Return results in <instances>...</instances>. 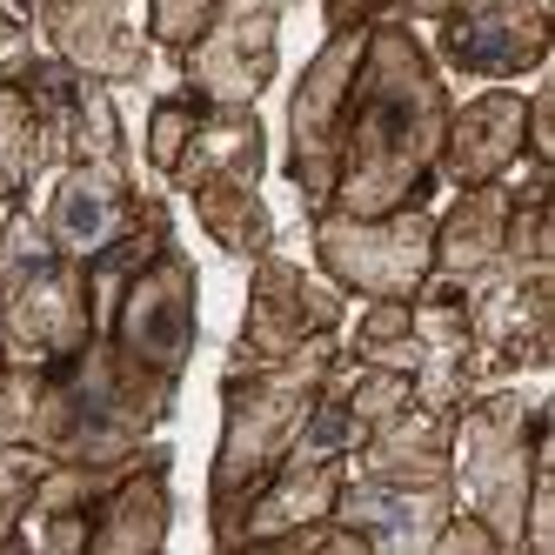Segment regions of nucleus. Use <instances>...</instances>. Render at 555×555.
<instances>
[{
    "label": "nucleus",
    "instance_id": "obj_1",
    "mask_svg": "<svg viewBox=\"0 0 555 555\" xmlns=\"http://www.w3.org/2000/svg\"><path fill=\"white\" fill-rule=\"evenodd\" d=\"M449 74L428 54L415 21H375L362 67L348 88L341 114V147H335V215H395V208H428L442 175V128H449Z\"/></svg>",
    "mask_w": 555,
    "mask_h": 555
},
{
    "label": "nucleus",
    "instance_id": "obj_2",
    "mask_svg": "<svg viewBox=\"0 0 555 555\" xmlns=\"http://www.w3.org/2000/svg\"><path fill=\"white\" fill-rule=\"evenodd\" d=\"M341 354V335H314L295 354H274V362H242L221 375V442L208 462V535L221 548H234V529L255 502V489L282 468L288 442L301 435L314 395H322L328 369Z\"/></svg>",
    "mask_w": 555,
    "mask_h": 555
},
{
    "label": "nucleus",
    "instance_id": "obj_3",
    "mask_svg": "<svg viewBox=\"0 0 555 555\" xmlns=\"http://www.w3.org/2000/svg\"><path fill=\"white\" fill-rule=\"evenodd\" d=\"M181 382H162L134 369L101 328L67 354V362L41 369V402H34V435L27 449L48 462H121L147 435H162L175 415Z\"/></svg>",
    "mask_w": 555,
    "mask_h": 555
},
{
    "label": "nucleus",
    "instance_id": "obj_4",
    "mask_svg": "<svg viewBox=\"0 0 555 555\" xmlns=\"http://www.w3.org/2000/svg\"><path fill=\"white\" fill-rule=\"evenodd\" d=\"M0 314H8V369H54L94 335L88 261H67L27 202L0 221Z\"/></svg>",
    "mask_w": 555,
    "mask_h": 555
},
{
    "label": "nucleus",
    "instance_id": "obj_5",
    "mask_svg": "<svg viewBox=\"0 0 555 555\" xmlns=\"http://www.w3.org/2000/svg\"><path fill=\"white\" fill-rule=\"evenodd\" d=\"M542 442H548V409L508 382L468 395L455 409V502L495 529L502 555H522V508Z\"/></svg>",
    "mask_w": 555,
    "mask_h": 555
},
{
    "label": "nucleus",
    "instance_id": "obj_6",
    "mask_svg": "<svg viewBox=\"0 0 555 555\" xmlns=\"http://www.w3.org/2000/svg\"><path fill=\"white\" fill-rule=\"evenodd\" d=\"M314 261L354 301H415L435 255V208H395V215H308Z\"/></svg>",
    "mask_w": 555,
    "mask_h": 555
},
{
    "label": "nucleus",
    "instance_id": "obj_7",
    "mask_svg": "<svg viewBox=\"0 0 555 555\" xmlns=\"http://www.w3.org/2000/svg\"><path fill=\"white\" fill-rule=\"evenodd\" d=\"M101 335L147 375H162V382L188 375L194 341H202V274H194L181 242H168L121 295H114Z\"/></svg>",
    "mask_w": 555,
    "mask_h": 555
},
{
    "label": "nucleus",
    "instance_id": "obj_8",
    "mask_svg": "<svg viewBox=\"0 0 555 555\" xmlns=\"http://www.w3.org/2000/svg\"><path fill=\"white\" fill-rule=\"evenodd\" d=\"M282 14L288 0H215L194 48L175 54L181 88L202 107H255L282 67Z\"/></svg>",
    "mask_w": 555,
    "mask_h": 555
},
{
    "label": "nucleus",
    "instance_id": "obj_9",
    "mask_svg": "<svg viewBox=\"0 0 555 555\" xmlns=\"http://www.w3.org/2000/svg\"><path fill=\"white\" fill-rule=\"evenodd\" d=\"M362 48H369V27H335L288 94V181H295L308 215L328 208L341 114H348V88H354V67H362Z\"/></svg>",
    "mask_w": 555,
    "mask_h": 555
},
{
    "label": "nucleus",
    "instance_id": "obj_10",
    "mask_svg": "<svg viewBox=\"0 0 555 555\" xmlns=\"http://www.w3.org/2000/svg\"><path fill=\"white\" fill-rule=\"evenodd\" d=\"M248 308H242V335H234L228 362H274V354H295L314 335H341L348 295L328 274H308L301 261H288L282 248H268L248 261Z\"/></svg>",
    "mask_w": 555,
    "mask_h": 555
},
{
    "label": "nucleus",
    "instance_id": "obj_11",
    "mask_svg": "<svg viewBox=\"0 0 555 555\" xmlns=\"http://www.w3.org/2000/svg\"><path fill=\"white\" fill-rule=\"evenodd\" d=\"M435 61L468 81H522L548 61V8L542 0H449L435 21Z\"/></svg>",
    "mask_w": 555,
    "mask_h": 555
},
{
    "label": "nucleus",
    "instance_id": "obj_12",
    "mask_svg": "<svg viewBox=\"0 0 555 555\" xmlns=\"http://www.w3.org/2000/svg\"><path fill=\"white\" fill-rule=\"evenodd\" d=\"M34 34L54 61H67L101 88H141L154 67V41L134 21V0H41Z\"/></svg>",
    "mask_w": 555,
    "mask_h": 555
},
{
    "label": "nucleus",
    "instance_id": "obj_13",
    "mask_svg": "<svg viewBox=\"0 0 555 555\" xmlns=\"http://www.w3.org/2000/svg\"><path fill=\"white\" fill-rule=\"evenodd\" d=\"M141 202V181L128 162H61L54 181H48V202L34 208L48 228V242L67 255V261H94L114 234L128 228Z\"/></svg>",
    "mask_w": 555,
    "mask_h": 555
},
{
    "label": "nucleus",
    "instance_id": "obj_14",
    "mask_svg": "<svg viewBox=\"0 0 555 555\" xmlns=\"http://www.w3.org/2000/svg\"><path fill=\"white\" fill-rule=\"evenodd\" d=\"M175 449L147 442L128 455V468L114 475V489L94 502V529H88V555H154L175 529Z\"/></svg>",
    "mask_w": 555,
    "mask_h": 555
},
{
    "label": "nucleus",
    "instance_id": "obj_15",
    "mask_svg": "<svg viewBox=\"0 0 555 555\" xmlns=\"http://www.w3.org/2000/svg\"><path fill=\"white\" fill-rule=\"evenodd\" d=\"M522 121H529V94H515L508 81H489L475 101L449 107L435 175H442L449 188L508 181L515 168H522Z\"/></svg>",
    "mask_w": 555,
    "mask_h": 555
},
{
    "label": "nucleus",
    "instance_id": "obj_16",
    "mask_svg": "<svg viewBox=\"0 0 555 555\" xmlns=\"http://www.w3.org/2000/svg\"><path fill=\"white\" fill-rule=\"evenodd\" d=\"M455 508V482H375V475H354L335 489V522H348L369 542V555L382 548H428L435 529L449 522Z\"/></svg>",
    "mask_w": 555,
    "mask_h": 555
},
{
    "label": "nucleus",
    "instance_id": "obj_17",
    "mask_svg": "<svg viewBox=\"0 0 555 555\" xmlns=\"http://www.w3.org/2000/svg\"><path fill=\"white\" fill-rule=\"evenodd\" d=\"M502 228H508V181L455 188L449 215H435V255H428V282L422 288L468 295L502 261Z\"/></svg>",
    "mask_w": 555,
    "mask_h": 555
},
{
    "label": "nucleus",
    "instance_id": "obj_18",
    "mask_svg": "<svg viewBox=\"0 0 555 555\" xmlns=\"http://www.w3.org/2000/svg\"><path fill=\"white\" fill-rule=\"evenodd\" d=\"M348 468L375 475V482H455V415L409 402L402 415H388L354 442Z\"/></svg>",
    "mask_w": 555,
    "mask_h": 555
},
{
    "label": "nucleus",
    "instance_id": "obj_19",
    "mask_svg": "<svg viewBox=\"0 0 555 555\" xmlns=\"http://www.w3.org/2000/svg\"><path fill=\"white\" fill-rule=\"evenodd\" d=\"M268 168V128L255 107H202V121H194L181 162L162 175L175 194L202 188V181H261Z\"/></svg>",
    "mask_w": 555,
    "mask_h": 555
},
{
    "label": "nucleus",
    "instance_id": "obj_20",
    "mask_svg": "<svg viewBox=\"0 0 555 555\" xmlns=\"http://www.w3.org/2000/svg\"><path fill=\"white\" fill-rule=\"evenodd\" d=\"M348 482V462H301V455H282V468L255 489L242 529H234V548H255V542H274L314 515L335 508V489Z\"/></svg>",
    "mask_w": 555,
    "mask_h": 555
},
{
    "label": "nucleus",
    "instance_id": "obj_21",
    "mask_svg": "<svg viewBox=\"0 0 555 555\" xmlns=\"http://www.w3.org/2000/svg\"><path fill=\"white\" fill-rule=\"evenodd\" d=\"M188 208L208 228V242L234 261H255L274 248V215L261 202V181H202L188 188Z\"/></svg>",
    "mask_w": 555,
    "mask_h": 555
},
{
    "label": "nucleus",
    "instance_id": "obj_22",
    "mask_svg": "<svg viewBox=\"0 0 555 555\" xmlns=\"http://www.w3.org/2000/svg\"><path fill=\"white\" fill-rule=\"evenodd\" d=\"M41 175H54L48 141H41V114H34V101L21 94L14 74H0V221L27 202Z\"/></svg>",
    "mask_w": 555,
    "mask_h": 555
},
{
    "label": "nucleus",
    "instance_id": "obj_23",
    "mask_svg": "<svg viewBox=\"0 0 555 555\" xmlns=\"http://www.w3.org/2000/svg\"><path fill=\"white\" fill-rule=\"evenodd\" d=\"M341 354H348V362H369V369L415 375V362H422L415 301H362V322L341 335Z\"/></svg>",
    "mask_w": 555,
    "mask_h": 555
},
{
    "label": "nucleus",
    "instance_id": "obj_24",
    "mask_svg": "<svg viewBox=\"0 0 555 555\" xmlns=\"http://www.w3.org/2000/svg\"><path fill=\"white\" fill-rule=\"evenodd\" d=\"M48 475V455L41 449H0V548H14L27 535V508H34V489Z\"/></svg>",
    "mask_w": 555,
    "mask_h": 555
},
{
    "label": "nucleus",
    "instance_id": "obj_25",
    "mask_svg": "<svg viewBox=\"0 0 555 555\" xmlns=\"http://www.w3.org/2000/svg\"><path fill=\"white\" fill-rule=\"evenodd\" d=\"M194 121H202V101H194L188 88H175V94H162L147 107V168L154 175H168L175 162H181V147H188V134H194Z\"/></svg>",
    "mask_w": 555,
    "mask_h": 555
},
{
    "label": "nucleus",
    "instance_id": "obj_26",
    "mask_svg": "<svg viewBox=\"0 0 555 555\" xmlns=\"http://www.w3.org/2000/svg\"><path fill=\"white\" fill-rule=\"evenodd\" d=\"M208 14H215V0H147V41H154V54L194 48V34L208 27Z\"/></svg>",
    "mask_w": 555,
    "mask_h": 555
},
{
    "label": "nucleus",
    "instance_id": "obj_27",
    "mask_svg": "<svg viewBox=\"0 0 555 555\" xmlns=\"http://www.w3.org/2000/svg\"><path fill=\"white\" fill-rule=\"evenodd\" d=\"M34 402H41V369L0 375V449H21L34 435Z\"/></svg>",
    "mask_w": 555,
    "mask_h": 555
},
{
    "label": "nucleus",
    "instance_id": "obj_28",
    "mask_svg": "<svg viewBox=\"0 0 555 555\" xmlns=\"http://www.w3.org/2000/svg\"><path fill=\"white\" fill-rule=\"evenodd\" d=\"M435 555H502V542H495V529L482 522V515H468L462 502L449 508V522L435 529V542H428Z\"/></svg>",
    "mask_w": 555,
    "mask_h": 555
},
{
    "label": "nucleus",
    "instance_id": "obj_29",
    "mask_svg": "<svg viewBox=\"0 0 555 555\" xmlns=\"http://www.w3.org/2000/svg\"><path fill=\"white\" fill-rule=\"evenodd\" d=\"M522 162H555V88H548V81L529 94V121H522Z\"/></svg>",
    "mask_w": 555,
    "mask_h": 555
},
{
    "label": "nucleus",
    "instance_id": "obj_30",
    "mask_svg": "<svg viewBox=\"0 0 555 555\" xmlns=\"http://www.w3.org/2000/svg\"><path fill=\"white\" fill-rule=\"evenodd\" d=\"M395 8L402 0H322V21H328V34L335 27H375V21H395Z\"/></svg>",
    "mask_w": 555,
    "mask_h": 555
},
{
    "label": "nucleus",
    "instance_id": "obj_31",
    "mask_svg": "<svg viewBox=\"0 0 555 555\" xmlns=\"http://www.w3.org/2000/svg\"><path fill=\"white\" fill-rule=\"evenodd\" d=\"M449 14V0H402L395 8V21H442Z\"/></svg>",
    "mask_w": 555,
    "mask_h": 555
},
{
    "label": "nucleus",
    "instance_id": "obj_32",
    "mask_svg": "<svg viewBox=\"0 0 555 555\" xmlns=\"http://www.w3.org/2000/svg\"><path fill=\"white\" fill-rule=\"evenodd\" d=\"M21 54H27V34H21V27H8V21H0V74H8V67H14Z\"/></svg>",
    "mask_w": 555,
    "mask_h": 555
},
{
    "label": "nucleus",
    "instance_id": "obj_33",
    "mask_svg": "<svg viewBox=\"0 0 555 555\" xmlns=\"http://www.w3.org/2000/svg\"><path fill=\"white\" fill-rule=\"evenodd\" d=\"M34 8H41V0H0V21L21 27V34H34Z\"/></svg>",
    "mask_w": 555,
    "mask_h": 555
},
{
    "label": "nucleus",
    "instance_id": "obj_34",
    "mask_svg": "<svg viewBox=\"0 0 555 555\" xmlns=\"http://www.w3.org/2000/svg\"><path fill=\"white\" fill-rule=\"evenodd\" d=\"M0 375H8V314H0Z\"/></svg>",
    "mask_w": 555,
    "mask_h": 555
}]
</instances>
